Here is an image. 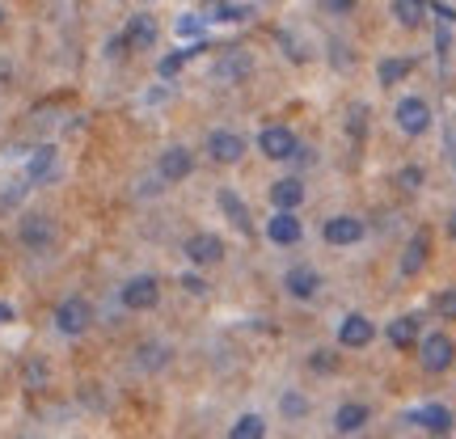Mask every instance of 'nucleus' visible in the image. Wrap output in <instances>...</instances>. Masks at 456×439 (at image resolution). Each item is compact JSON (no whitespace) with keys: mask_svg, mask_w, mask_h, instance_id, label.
<instances>
[{"mask_svg":"<svg viewBox=\"0 0 456 439\" xmlns=\"http://www.w3.org/2000/svg\"><path fill=\"white\" fill-rule=\"evenodd\" d=\"M186 258L195 266H212V262L224 258V241L216 232H195V237H186Z\"/></svg>","mask_w":456,"mask_h":439,"instance_id":"obj_13","label":"nucleus"},{"mask_svg":"<svg viewBox=\"0 0 456 439\" xmlns=\"http://www.w3.org/2000/svg\"><path fill=\"white\" fill-rule=\"evenodd\" d=\"M427 258H431V232H427V228H419V232L406 241V249H402V275H406V279L423 275Z\"/></svg>","mask_w":456,"mask_h":439,"instance_id":"obj_12","label":"nucleus"},{"mask_svg":"<svg viewBox=\"0 0 456 439\" xmlns=\"http://www.w3.org/2000/svg\"><path fill=\"white\" fill-rule=\"evenodd\" d=\"M216 203H220V212L228 215V224L237 228V232H241V237H249V232H254V220H249V207H245L241 203V195H237V191H220V195H216Z\"/></svg>","mask_w":456,"mask_h":439,"instance_id":"obj_17","label":"nucleus"},{"mask_svg":"<svg viewBox=\"0 0 456 439\" xmlns=\"http://www.w3.org/2000/svg\"><path fill=\"white\" fill-rule=\"evenodd\" d=\"M26 385H30V389H43V385H47V363H43V359H30V363H26Z\"/></svg>","mask_w":456,"mask_h":439,"instance_id":"obj_32","label":"nucleus"},{"mask_svg":"<svg viewBox=\"0 0 456 439\" xmlns=\"http://www.w3.org/2000/svg\"><path fill=\"white\" fill-rule=\"evenodd\" d=\"M249 72H254V60H249L241 47H228L224 55L216 60V77H220L224 85H241Z\"/></svg>","mask_w":456,"mask_h":439,"instance_id":"obj_14","label":"nucleus"},{"mask_svg":"<svg viewBox=\"0 0 456 439\" xmlns=\"http://www.w3.org/2000/svg\"><path fill=\"white\" fill-rule=\"evenodd\" d=\"M123 38H127V51H152L157 47V38H161V26H157V17L152 13H131L127 26H123Z\"/></svg>","mask_w":456,"mask_h":439,"instance_id":"obj_8","label":"nucleus"},{"mask_svg":"<svg viewBox=\"0 0 456 439\" xmlns=\"http://www.w3.org/2000/svg\"><path fill=\"white\" fill-rule=\"evenodd\" d=\"M322 4H326V13H351V9H355L359 0H322Z\"/></svg>","mask_w":456,"mask_h":439,"instance_id":"obj_37","label":"nucleus"},{"mask_svg":"<svg viewBox=\"0 0 456 439\" xmlns=\"http://www.w3.org/2000/svg\"><path fill=\"white\" fill-rule=\"evenodd\" d=\"M436 313H440L444 321H456V288H444V292H436Z\"/></svg>","mask_w":456,"mask_h":439,"instance_id":"obj_30","label":"nucleus"},{"mask_svg":"<svg viewBox=\"0 0 456 439\" xmlns=\"http://www.w3.org/2000/svg\"><path fill=\"white\" fill-rule=\"evenodd\" d=\"M266 237L275 245H296L300 237H305V224L296 220V212H275L271 220H266Z\"/></svg>","mask_w":456,"mask_h":439,"instance_id":"obj_19","label":"nucleus"},{"mask_svg":"<svg viewBox=\"0 0 456 439\" xmlns=\"http://www.w3.org/2000/svg\"><path fill=\"white\" fill-rule=\"evenodd\" d=\"M191 174H195V152H191V148L174 144L157 157V178L161 182H186Z\"/></svg>","mask_w":456,"mask_h":439,"instance_id":"obj_7","label":"nucleus"},{"mask_svg":"<svg viewBox=\"0 0 456 439\" xmlns=\"http://www.w3.org/2000/svg\"><path fill=\"white\" fill-rule=\"evenodd\" d=\"M178 38H191V43H203V30H208V17H199V13H182L178 17Z\"/></svg>","mask_w":456,"mask_h":439,"instance_id":"obj_27","label":"nucleus"},{"mask_svg":"<svg viewBox=\"0 0 456 439\" xmlns=\"http://www.w3.org/2000/svg\"><path fill=\"white\" fill-rule=\"evenodd\" d=\"M431 13L440 17V21H448V26L456 21V9H452V4H440V0H431Z\"/></svg>","mask_w":456,"mask_h":439,"instance_id":"obj_38","label":"nucleus"},{"mask_svg":"<svg viewBox=\"0 0 456 439\" xmlns=\"http://www.w3.org/2000/svg\"><path fill=\"white\" fill-rule=\"evenodd\" d=\"M279 406H283L288 419H305V414H309V397H305V393H283V402H279Z\"/></svg>","mask_w":456,"mask_h":439,"instance_id":"obj_29","label":"nucleus"},{"mask_svg":"<svg viewBox=\"0 0 456 439\" xmlns=\"http://www.w3.org/2000/svg\"><path fill=\"white\" fill-rule=\"evenodd\" d=\"M309 368L313 372H334V368H338V355H334V351H313Z\"/></svg>","mask_w":456,"mask_h":439,"instance_id":"obj_33","label":"nucleus"},{"mask_svg":"<svg viewBox=\"0 0 456 439\" xmlns=\"http://www.w3.org/2000/svg\"><path fill=\"white\" fill-rule=\"evenodd\" d=\"M368 406H359V402H342L338 410H334V427H338L342 435H355V431H363L368 427Z\"/></svg>","mask_w":456,"mask_h":439,"instance_id":"obj_22","label":"nucleus"},{"mask_svg":"<svg viewBox=\"0 0 456 439\" xmlns=\"http://www.w3.org/2000/svg\"><path fill=\"white\" fill-rule=\"evenodd\" d=\"M89 321H94V305L85 296H68V300L55 305V329L68 334V338H81L85 329H89Z\"/></svg>","mask_w":456,"mask_h":439,"instance_id":"obj_3","label":"nucleus"},{"mask_svg":"<svg viewBox=\"0 0 456 439\" xmlns=\"http://www.w3.org/2000/svg\"><path fill=\"white\" fill-rule=\"evenodd\" d=\"M228 439H266V423H262V414H241L237 423L228 427Z\"/></svg>","mask_w":456,"mask_h":439,"instance_id":"obj_26","label":"nucleus"},{"mask_svg":"<svg viewBox=\"0 0 456 439\" xmlns=\"http://www.w3.org/2000/svg\"><path fill=\"white\" fill-rule=\"evenodd\" d=\"M423 182H427V174L419 169V165H406V169L397 174V186H402V191H419Z\"/></svg>","mask_w":456,"mask_h":439,"instance_id":"obj_31","label":"nucleus"},{"mask_svg":"<svg viewBox=\"0 0 456 439\" xmlns=\"http://www.w3.org/2000/svg\"><path fill=\"white\" fill-rule=\"evenodd\" d=\"M296 144H300V140L292 135V127H279V123H271V127L258 131V152L266 157V161H292Z\"/></svg>","mask_w":456,"mask_h":439,"instance_id":"obj_6","label":"nucleus"},{"mask_svg":"<svg viewBox=\"0 0 456 439\" xmlns=\"http://www.w3.org/2000/svg\"><path fill=\"white\" fill-rule=\"evenodd\" d=\"M208 13H212V21H245L249 9H245V4H228V0H220V4H212Z\"/></svg>","mask_w":456,"mask_h":439,"instance_id":"obj_28","label":"nucleus"},{"mask_svg":"<svg viewBox=\"0 0 456 439\" xmlns=\"http://www.w3.org/2000/svg\"><path fill=\"white\" fill-rule=\"evenodd\" d=\"M393 118H397V127L414 140V135H427V127H431V106H427V98H414V93H410V98L397 102Z\"/></svg>","mask_w":456,"mask_h":439,"instance_id":"obj_5","label":"nucleus"},{"mask_svg":"<svg viewBox=\"0 0 456 439\" xmlns=\"http://www.w3.org/2000/svg\"><path fill=\"white\" fill-rule=\"evenodd\" d=\"M363 106H355V110H351V140H363V127H368V123H363Z\"/></svg>","mask_w":456,"mask_h":439,"instance_id":"obj_36","label":"nucleus"},{"mask_svg":"<svg viewBox=\"0 0 456 439\" xmlns=\"http://www.w3.org/2000/svg\"><path fill=\"white\" fill-rule=\"evenodd\" d=\"M17 313H13V305H0V326H4V321H13Z\"/></svg>","mask_w":456,"mask_h":439,"instance_id":"obj_40","label":"nucleus"},{"mask_svg":"<svg viewBox=\"0 0 456 439\" xmlns=\"http://www.w3.org/2000/svg\"><path fill=\"white\" fill-rule=\"evenodd\" d=\"M414 72V60H406V55H393V60H380L376 64V81L385 85V89H393V85H402Z\"/></svg>","mask_w":456,"mask_h":439,"instance_id":"obj_24","label":"nucleus"},{"mask_svg":"<svg viewBox=\"0 0 456 439\" xmlns=\"http://www.w3.org/2000/svg\"><path fill=\"white\" fill-rule=\"evenodd\" d=\"M182 288H186V292H195V296L208 292V283H203L199 275H182Z\"/></svg>","mask_w":456,"mask_h":439,"instance_id":"obj_39","label":"nucleus"},{"mask_svg":"<svg viewBox=\"0 0 456 439\" xmlns=\"http://www.w3.org/2000/svg\"><path fill=\"white\" fill-rule=\"evenodd\" d=\"M376 338V326L363 317V313H351V317H342L338 326V342L342 346H351V351H359V346H368V342Z\"/></svg>","mask_w":456,"mask_h":439,"instance_id":"obj_15","label":"nucleus"},{"mask_svg":"<svg viewBox=\"0 0 456 439\" xmlns=\"http://www.w3.org/2000/svg\"><path fill=\"white\" fill-rule=\"evenodd\" d=\"M410 423H419L427 431V435H452V410L440 406V402H427V406H419L414 414H410Z\"/></svg>","mask_w":456,"mask_h":439,"instance_id":"obj_11","label":"nucleus"},{"mask_svg":"<svg viewBox=\"0 0 456 439\" xmlns=\"http://www.w3.org/2000/svg\"><path fill=\"white\" fill-rule=\"evenodd\" d=\"M17 241H21V249H30V254H47V249H55V241H60V228H55L51 215L30 212L17 220Z\"/></svg>","mask_w":456,"mask_h":439,"instance_id":"obj_1","label":"nucleus"},{"mask_svg":"<svg viewBox=\"0 0 456 439\" xmlns=\"http://www.w3.org/2000/svg\"><path fill=\"white\" fill-rule=\"evenodd\" d=\"M118 300L131 313H148V309H157V300H161V283H157V275H135L118 288Z\"/></svg>","mask_w":456,"mask_h":439,"instance_id":"obj_4","label":"nucleus"},{"mask_svg":"<svg viewBox=\"0 0 456 439\" xmlns=\"http://www.w3.org/2000/svg\"><path fill=\"white\" fill-rule=\"evenodd\" d=\"M427 13H431V0H393V17L402 30H423Z\"/></svg>","mask_w":456,"mask_h":439,"instance_id":"obj_20","label":"nucleus"},{"mask_svg":"<svg viewBox=\"0 0 456 439\" xmlns=\"http://www.w3.org/2000/svg\"><path fill=\"white\" fill-rule=\"evenodd\" d=\"M135 363H140L144 372H157V368L169 363V346H165V342H144V346L135 351Z\"/></svg>","mask_w":456,"mask_h":439,"instance_id":"obj_25","label":"nucleus"},{"mask_svg":"<svg viewBox=\"0 0 456 439\" xmlns=\"http://www.w3.org/2000/svg\"><path fill=\"white\" fill-rule=\"evenodd\" d=\"M385 338H389V346H397V351H414L419 338H423V321H419L414 313H410V317H397V321H389Z\"/></svg>","mask_w":456,"mask_h":439,"instance_id":"obj_16","label":"nucleus"},{"mask_svg":"<svg viewBox=\"0 0 456 439\" xmlns=\"http://www.w3.org/2000/svg\"><path fill=\"white\" fill-rule=\"evenodd\" d=\"M106 55H110V60H118V55H131V51H127V38H123V34L106 38Z\"/></svg>","mask_w":456,"mask_h":439,"instance_id":"obj_35","label":"nucleus"},{"mask_svg":"<svg viewBox=\"0 0 456 439\" xmlns=\"http://www.w3.org/2000/svg\"><path fill=\"white\" fill-rule=\"evenodd\" d=\"M208 157H212L216 165H237L245 157V140L237 135V131H224V127H216L208 131Z\"/></svg>","mask_w":456,"mask_h":439,"instance_id":"obj_9","label":"nucleus"},{"mask_svg":"<svg viewBox=\"0 0 456 439\" xmlns=\"http://www.w3.org/2000/svg\"><path fill=\"white\" fill-rule=\"evenodd\" d=\"M55 148L51 144H43V148H34L30 152V161H26V182H47V178H55Z\"/></svg>","mask_w":456,"mask_h":439,"instance_id":"obj_23","label":"nucleus"},{"mask_svg":"<svg viewBox=\"0 0 456 439\" xmlns=\"http://www.w3.org/2000/svg\"><path fill=\"white\" fill-rule=\"evenodd\" d=\"M368 228H363V220L359 215H330L326 224H322V241L326 245H355L359 237H363Z\"/></svg>","mask_w":456,"mask_h":439,"instance_id":"obj_10","label":"nucleus"},{"mask_svg":"<svg viewBox=\"0 0 456 439\" xmlns=\"http://www.w3.org/2000/svg\"><path fill=\"white\" fill-rule=\"evenodd\" d=\"M419 363H423V372H431V376L448 372L456 363V342L448 338V334H440V329L419 338Z\"/></svg>","mask_w":456,"mask_h":439,"instance_id":"obj_2","label":"nucleus"},{"mask_svg":"<svg viewBox=\"0 0 456 439\" xmlns=\"http://www.w3.org/2000/svg\"><path fill=\"white\" fill-rule=\"evenodd\" d=\"M448 237H452V241H456V212L448 215Z\"/></svg>","mask_w":456,"mask_h":439,"instance_id":"obj_41","label":"nucleus"},{"mask_svg":"<svg viewBox=\"0 0 456 439\" xmlns=\"http://www.w3.org/2000/svg\"><path fill=\"white\" fill-rule=\"evenodd\" d=\"M448 51H452V30H448V21H440V30H436V55L448 60Z\"/></svg>","mask_w":456,"mask_h":439,"instance_id":"obj_34","label":"nucleus"},{"mask_svg":"<svg viewBox=\"0 0 456 439\" xmlns=\"http://www.w3.org/2000/svg\"><path fill=\"white\" fill-rule=\"evenodd\" d=\"M0 21H4V9H0Z\"/></svg>","mask_w":456,"mask_h":439,"instance_id":"obj_42","label":"nucleus"},{"mask_svg":"<svg viewBox=\"0 0 456 439\" xmlns=\"http://www.w3.org/2000/svg\"><path fill=\"white\" fill-rule=\"evenodd\" d=\"M283 288H288L292 300H313L317 288H322V275H317L313 266H292V271L283 275Z\"/></svg>","mask_w":456,"mask_h":439,"instance_id":"obj_18","label":"nucleus"},{"mask_svg":"<svg viewBox=\"0 0 456 439\" xmlns=\"http://www.w3.org/2000/svg\"><path fill=\"white\" fill-rule=\"evenodd\" d=\"M271 203H275L279 212H296L300 203H305V182L300 178H279L271 186Z\"/></svg>","mask_w":456,"mask_h":439,"instance_id":"obj_21","label":"nucleus"}]
</instances>
